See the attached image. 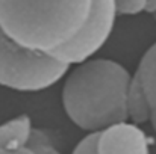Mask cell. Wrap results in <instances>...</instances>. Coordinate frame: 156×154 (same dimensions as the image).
Here are the masks:
<instances>
[{
  "instance_id": "1",
  "label": "cell",
  "mask_w": 156,
  "mask_h": 154,
  "mask_svg": "<svg viewBox=\"0 0 156 154\" xmlns=\"http://www.w3.org/2000/svg\"><path fill=\"white\" fill-rule=\"evenodd\" d=\"M62 107L87 135L129 122L132 73L118 60L94 57L70 68L64 77Z\"/></svg>"
},
{
  "instance_id": "2",
  "label": "cell",
  "mask_w": 156,
  "mask_h": 154,
  "mask_svg": "<svg viewBox=\"0 0 156 154\" xmlns=\"http://www.w3.org/2000/svg\"><path fill=\"white\" fill-rule=\"evenodd\" d=\"M93 0H0V29L21 49L52 59L87 23Z\"/></svg>"
},
{
  "instance_id": "3",
  "label": "cell",
  "mask_w": 156,
  "mask_h": 154,
  "mask_svg": "<svg viewBox=\"0 0 156 154\" xmlns=\"http://www.w3.org/2000/svg\"><path fill=\"white\" fill-rule=\"evenodd\" d=\"M70 68L21 49L0 29V86L18 92H41L61 82Z\"/></svg>"
},
{
  "instance_id": "4",
  "label": "cell",
  "mask_w": 156,
  "mask_h": 154,
  "mask_svg": "<svg viewBox=\"0 0 156 154\" xmlns=\"http://www.w3.org/2000/svg\"><path fill=\"white\" fill-rule=\"evenodd\" d=\"M117 17L115 0H93L90 17L80 32L71 43L58 51L52 60L73 68L94 59L96 53L108 43Z\"/></svg>"
},
{
  "instance_id": "5",
  "label": "cell",
  "mask_w": 156,
  "mask_h": 154,
  "mask_svg": "<svg viewBox=\"0 0 156 154\" xmlns=\"http://www.w3.org/2000/svg\"><path fill=\"white\" fill-rule=\"evenodd\" d=\"M71 154H152L146 132L130 122L85 135Z\"/></svg>"
},
{
  "instance_id": "6",
  "label": "cell",
  "mask_w": 156,
  "mask_h": 154,
  "mask_svg": "<svg viewBox=\"0 0 156 154\" xmlns=\"http://www.w3.org/2000/svg\"><path fill=\"white\" fill-rule=\"evenodd\" d=\"M129 122L138 127L149 122L156 133V43L144 51L132 73Z\"/></svg>"
},
{
  "instance_id": "7",
  "label": "cell",
  "mask_w": 156,
  "mask_h": 154,
  "mask_svg": "<svg viewBox=\"0 0 156 154\" xmlns=\"http://www.w3.org/2000/svg\"><path fill=\"white\" fill-rule=\"evenodd\" d=\"M34 127L29 115H18L0 124V150L9 151L27 145Z\"/></svg>"
},
{
  "instance_id": "8",
  "label": "cell",
  "mask_w": 156,
  "mask_h": 154,
  "mask_svg": "<svg viewBox=\"0 0 156 154\" xmlns=\"http://www.w3.org/2000/svg\"><path fill=\"white\" fill-rule=\"evenodd\" d=\"M27 145L35 151V154H62L58 145V136L49 128L34 127Z\"/></svg>"
},
{
  "instance_id": "9",
  "label": "cell",
  "mask_w": 156,
  "mask_h": 154,
  "mask_svg": "<svg viewBox=\"0 0 156 154\" xmlns=\"http://www.w3.org/2000/svg\"><path fill=\"white\" fill-rule=\"evenodd\" d=\"M147 0H115L117 15H138L146 11Z\"/></svg>"
},
{
  "instance_id": "10",
  "label": "cell",
  "mask_w": 156,
  "mask_h": 154,
  "mask_svg": "<svg viewBox=\"0 0 156 154\" xmlns=\"http://www.w3.org/2000/svg\"><path fill=\"white\" fill-rule=\"evenodd\" d=\"M5 153L6 154H35V151L29 145H24V147H18V148H14V150H9V151H5Z\"/></svg>"
},
{
  "instance_id": "11",
  "label": "cell",
  "mask_w": 156,
  "mask_h": 154,
  "mask_svg": "<svg viewBox=\"0 0 156 154\" xmlns=\"http://www.w3.org/2000/svg\"><path fill=\"white\" fill-rule=\"evenodd\" d=\"M146 14H149L153 20L156 21V0H147L146 3Z\"/></svg>"
},
{
  "instance_id": "12",
  "label": "cell",
  "mask_w": 156,
  "mask_h": 154,
  "mask_svg": "<svg viewBox=\"0 0 156 154\" xmlns=\"http://www.w3.org/2000/svg\"><path fill=\"white\" fill-rule=\"evenodd\" d=\"M0 154H6V153H5V151H2V150H0Z\"/></svg>"
}]
</instances>
